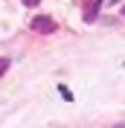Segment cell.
Masks as SVG:
<instances>
[{
  "instance_id": "obj_1",
  "label": "cell",
  "mask_w": 125,
  "mask_h": 128,
  "mask_svg": "<svg viewBox=\"0 0 125 128\" xmlns=\"http://www.w3.org/2000/svg\"><path fill=\"white\" fill-rule=\"evenodd\" d=\"M32 29L41 32V35H47V32H55V20L47 15H38V18H32Z\"/></svg>"
},
{
  "instance_id": "obj_2",
  "label": "cell",
  "mask_w": 125,
  "mask_h": 128,
  "mask_svg": "<svg viewBox=\"0 0 125 128\" xmlns=\"http://www.w3.org/2000/svg\"><path fill=\"white\" fill-rule=\"evenodd\" d=\"M102 0H84V20L90 24V20H96V12H99Z\"/></svg>"
},
{
  "instance_id": "obj_3",
  "label": "cell",
  "mask_w": 125,
  "mask_h": 128,
  "mask_svg": "<svg viewBox=\"0 0 125 128\" xmlns=\"http://www.w3.org/2000/svg\"><path fill=\"white\" fill-rule=\"evenodd\" d=\"M6 70H9V58H0V76H3Z\"/></svg>"
},
{
  "instance_id": "obj_4",
  "label": "cell",
  "mask_w": 125,
  "mask_h": 128,
  "mask_svg": "<svg viewBox=\"0 0 125 128\" xmlns=\"http://www.w3.org/2000/svg\"><path fill=\"white\" fill-rule=\"evenodd\" d=\"M24 3H26V6H35V3H41V0H24Z\"/></svg>"
},
{
  "instance_id": "obj_5",
  "label": "cell",
  "mask_w": 125,
  "mask_h": 128,
  "mask_svg": "<svg viewBox=\"0 0 125 128\" xmlns=\"http://www.w3.org/2000/svg\"><path fill=\"white\" fill-rule=\"evenodd\" d=\"M108 3H119V0H108Z\"/></svg>"
}]
</instances>
